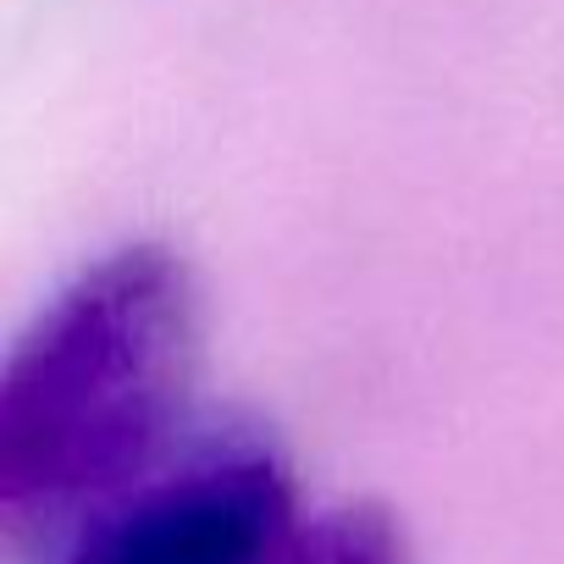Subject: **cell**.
<instances>
[{
  "label": "cell",
  "mask_w": 564,
  "mask_h": 564,
  "mask_svg": "<svg viewBox=\"0 0 564 564\" xmlns=\"http://www.w3.org/2000/svg\"><path fill=\"white\" fill-rule=\"evenodd\" d=\"M199 289L166 243L78 265L18 333L0 371V536L51 558L84 520L194 432Z\"/></svg>",
  "instance_id": "cell-1"
},
{
  "label": "cell",
  "mask_w": 564,
  "mask_h": 564,
  "mask_svg": "<svg viewBox=\"0 0 564 564\" xmlns=\"http://www.w3.org/2000/svg\"><path fill=\"white\" fill-rule=\"evenodd\" d=\"M294 470L249 426H194L45 564H265L300 525Z\"/></svg>",
  "instance_id": "cell-2"
},
{
  "label": "cell",
  "mask_w": 564,
  "mask_h": 564,
  "mask_svg": "<svg viewBox=\"0 0 564 564\" xmlns=\"http://www.w3.org/2000/svg\"><path fill=\"white\" fill-rule=\"evenodd\" d=\"M265 564H410L404 531L377 503H338L327 514H311L289 531Z\"/></svg>",
  "instance_id": "cell-3"
}]
</instances>
